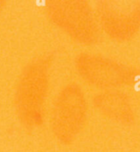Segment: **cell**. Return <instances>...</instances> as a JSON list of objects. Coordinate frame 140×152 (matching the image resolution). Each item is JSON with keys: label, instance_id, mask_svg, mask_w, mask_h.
Segmentation results:
<instances>
[{"label": "cell", "instance_id": "6da1fadb", "mask_svg": "<svg viewBox=\"0 0 140 152\" xmlns=\"http://www.w3.org/2000/svg\"><path fill=\"white\" fill-rule=\"evenodd\" d=\"M75 68L86 83L105 90L130 86L139 79L132 67L97 53H80L75 58Z\"/></svg>", "mask_w": 140, "mask_h": 152}, {"label": "cell", "instance_id": "7a4b0ae2", "mask_svg": "<svg viewBox=\"0 0 140 152\" xmlns=\"http://www.w3.org/2000/svg\"><path fill=\"white\" fill-rule=\"evenodd\" d=\"M51 16L77 44L93 45L101 38V28L95 8L84 0L60 1L51 4Z\"/></svg>", "mask_w": 140, "mask_h": 152}, {"label": "cell", "instance_id": "3957f363", "mask_svg": "<svg viewBox=\"0 0 140 152\" xmlns=\"http://www.w3.org/2000/svg\"><path fill=\"white\" fill-rule=\"evenodd\" d=\"M88 103L84 90L77 83L67 84L58 94L54 111V129L65 144L74 142L85 127Z\"/></svg>", "mask_w": 140, "mask_h": 152}, {"label": "cell", "instance_id": "277c9868", "mask_svg": "<svg viewBox=\"0 0 140 152\" xmlns=\"http://www.w3.org/2000/svg\"><path fill=\"white\" fill-rule=\"evenodd\" d=\"M95 10L101 30L115 41H130L140 31V0L98 1Z\"/></svg>", "mask_w": 140, "mask_h": 152}, {"label": "cell", "instance_id": "5b68a950", "mask_svg": "<svg viewBox=\"0 0 140 152\" xmlns=\"http://www.w3.org/2000/svg\"><path fill=\"white\" fill-rule=\"evenodd\" d=\"M96 109L103 116L122 124H130L135 119V112L130 98L118 90H105L93 98Z\"/></svg>", "mask_w": 140, "mask_h": 152}]
</instances>
